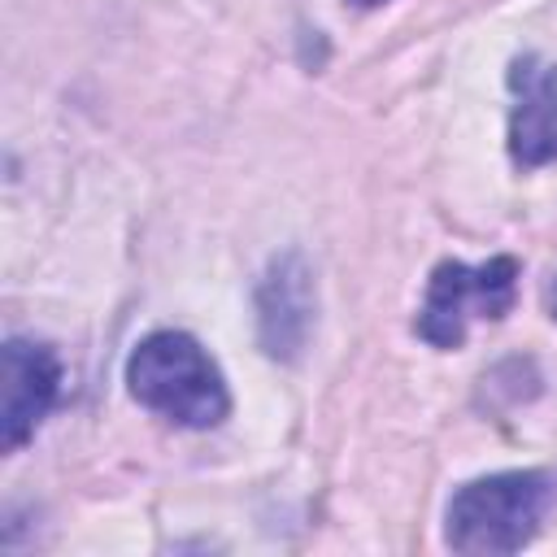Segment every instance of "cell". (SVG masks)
Masks as SVG:
<instances>
[{"label": "cell", "instance_id": "1", "mask_svg": "<svg viewBox=\"0 0 557 557\" xmlns=\"http://www.w3.org/2000/svg\"><path fill=\"white\" fill-rule=\"evenodd\" d=\"M126 387L152 413L178 426H218L231 409L218 361L187 331H152L126 361Z\"/></svg>", "mask_w": 557, "mask_h": 557}, {"label": "cell", "instance_id": "2", "mask_svg": "<svg viewBox=\"0 0 557 557\" xmlns=\"http://www.w3.org/2000/svg\"><path fill=\"white\" fill-rule=\"evenodd\" d=\"M557 500L548 470H505L453 492L444 540L457 553H518Z\"/></svg>", "mask_w": 557, "mask_h": 557}, {"label": "cell", "instance_id": "3", "mask_svg": "<svg viewBox=\"0 0 557 557\" xmlns=\"http://www.w3.org/2000/svg\"><path fill=\"white\" fill-rule=\"evenodd\" d=\"M518 300V261L492 257L483 265L444 261L426 283V300L418 309V335L435 348H461L466 326L474 318H505Z\"/></svg>", "mask_w": 557, "mask_h": 557}, {"label": "cell", "instance_id": "4", "mask_svg": "<svg viewBox=\"0 0 557 557\" xmlns=\"http://www.w3.org/2000/svg\"><path fill=\"white\" fill-rule=\"evenodd\" d=\"M61 396V357L35 339L4 344V409H0V444L4 453L22 448L44 413Z\"/></svg>", "mask_w": 557, "mask_h": 557}, {"label": "cell", "instance_id": "5", "mask_svg": "<svg viewBox=\"0 0 557 557\" xmlns=\"http://www.w3.org/2000/svg\"><path fill=\"white\" fill-rule=\"evenodd\" d=\"M509 152L518 165L557 161V65L540 57H518L509 65Z\"/></svg>", "mask_w": 557, "mask_h": 557}, {"label": "cell", "instance_id": "6", "mask_svg": "<svg viewBox=\"0 0 557 557\" xmlns=\"http://www.w3.org/2000/svg\"><path fill=\"white\" fill-rule=\"evenodd\" d=\"M257 322H261V344L270 357L292 361L313 326V274L300 252L278 257L257 292Z\"/></svg>", "mask_w": 557, "mask_h": 557}, {"label": "cell", "instance_id": "7", "mask_svg": "<svg viewBox=\"0 0 557 557\" xmlns=\"http://www.w3.org/2000/svg\"><path fill=\"white\" fill-rule=\"evenodd\" d=\"M544 305H548V313L557 318V274H553L548 283H544Z\"/></svg>", "mask_w": 557, "mask_h": 557}, {"label": "cell", "instance_id": "8", "mask_svg": "<svg viewBox=\"0 0 557 557\" xmlns=\"http://www.w3.org/2000/svg\"><path fill=\"white\" fill-rule=\"evenodd\" d=\"M348 4H357V9H374V4H383V0H348Z\"/></svg>", "mask_w": 557, "mask_h": 557}]
</instances>
